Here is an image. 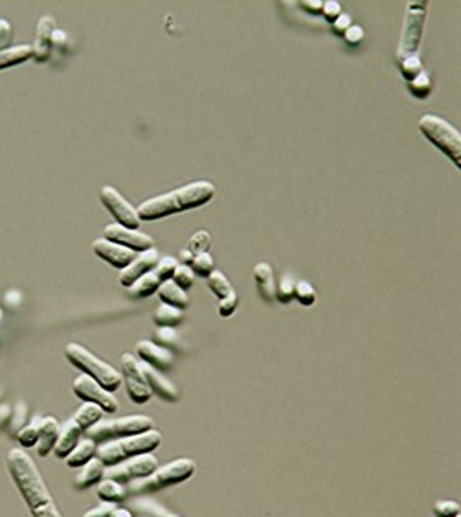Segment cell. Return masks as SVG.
Returning <instances> with one entry per match:
<instances>
[{"label":"cell","mask_w":461,"mask_h":517,"mask_svg":"<svg viewBox=\"0 0 461 517\" xmlns=\"http://www.w3.org/2000/svg\"><path fill=\"white\" fill-rule=\"evenodd\" d=\"M6 464H8L9 475L17 485L18 492L26 501L33 517H63L55 506L54 497H52L39 468L24 449H9Z\"/></svg>","instance_id":"6da1fadb"},{"label":"cell","mask_w":461,"mask_h":517,"mask_svg":"<svg viewBox=\"0 0 461 517\" xmlns=\"http://www.w3.org/2000/svg\"><path fill=\"white\" fill-rule=\"evenodd\" d=\"M214 196L215 186L211 182H192L187 186L178 187V189L169 191V193H164V195L153 196V198L142 202L136 209L138 218L151 222V220H158V218H164L168 215L201 208V206L208 204Z\"/></svg>","instance_id":"7a4b0ae2"},{"label":"cell","mask_w":461,"mask_h":517,"mask_svg":"<svg viewBox=\"0 0 461 517\" xmlns=\"http://www.w3.org/2000/svg\"><path fill=\"white\" fill-rule=\"evenodd\" d=\"M160 444H162V435L158 431L151 429L142 433V435L125 436V439L112 440V442L98 446L96 457L107 468H110L124 463V460H129V458L138 457V455L153 453L155 449L160 448Z\"/></svg>","instance_id":"3957f363"},{"label":"cell","mask_w":461,"mask_h":517,"mask_svg":"<svg viewBox=\"0 0 461 517\" xmlns=\"http://www.w3.org/2000/svg\"><path fill=\"white\" fill-rule=\"evenodd\" d=\"M64 356L72 363L74 367L79 369L83 374L91 376L92 380H96L103 389H107L109 393H115L118 387H122L124 384V376L122 372L116 371L112 365L109 363L101 362L98 356L91 352L88 349H85L83 345L79 343H69L66 349H64Z\"/></svg>","instance_id":"277c9868"},{"label":"cell","mask_w":461,"mask_h":517,"mask_svg":"<svg viewBox=\"0 0 461 517\" xmlns=\"http://www.w3.org/2000/svg\"><path fill=\"white\" fill-rule=\"evenodd\" d=\"M153 429V420L146 415H129L124 418H116V420H101L96 426L85 431L87 439L96 442L98 446L112 442V440L125 439V436L142 435L146 431Z\"/></svg>","instance_id":"5b68a950"},{"label":"cell","mask_w":461,"mask_h":517,"mask_svg":"<svg viewBox=\"0 0 461 517\" xmlns=\"http://www.w3.org/2000/svg\"><path fill=\"white\" fill-rule=\"evenodd\" d=\"M419 131L430 143H434L445 156L453 160L456 167H460L461 134L456 127L436 114H425L419 119Z\"/></svg>","instance_id":"8992f818"},{"label":"cell","mask_w":461,"mask_h":517,"mask_svg":"<svg viewBox=\"0 0 461 517\" xmlns=\"http://www.w3.org/2000/svg\"><path fill=\"white\" fill-rule=\"evenodd\" d=\"M197 464L193 458L182 457L177 458L173 463L165 464L162 468H156L155 472L146 479H140L133 485L134 492H156L162 488H169V486L180 485V482L187 481L189 477L195 473Z\"/></svg>","instance_id":"52a82bcc"},{"label":"cell","mask_w":461,"mask_h":517,"mask_svg":"<svg viewBox=\"0 0 461 517\" xmlns=\"http://www.w3.org/2000/svg\"><path fill=\"white\" fill-rule=\"evenodd\" d=\"M425 0H412L407 6V15H404V24H402L401 41L397 48V63L407 59L410 55H417L421 46L423 32H425V18H426Z\"/></svg>","instance_id":"ba28073f"},{"label":"cell","mask_w":461,"mask_h":517,"mask_svg":"<svg viewBox=\"0 0 461 517\" xmlns=\"http://www.w3.org/2000/svg\"><path fill=\"white\" fill-rule=\"evenodd\" d=\"M156 468H158V458L155 455H138V457L129 458V460H124V463L116 464V466L107 468L105 477L124 485V482H134L140 481V479H146V477H149L155 472Z\"/></svg>","instance_id":"9c48e42d"},{"label":"cell","mask_w":461,"mask_h":517,"mask_svg":"<svg viewBox=\"0 0 461 517\" xmlns=\"http://www.w3.org/2000/svg\"><path fill=\"white\" fill-rule=\"evenodd\" d=\"M72 391L79 400L98 405L103 413H116L118 411V400H116V396L107 389H103L96 380H92L87 374H79L72 381Z\"/></svg>","instance_id":"30bf717a"},{"label":"cell","mask_w":461,"mask_h":517,"mask_svg":"<svg viewBox=\"0 0 461 517\" xmlns=\"http://www.w3.org/2000/svg\"><path fill=\"white\" fill-rule=\"evenodd\" d=\"M100 200L101 204L107 208V211L118 220V224H122V226L125 227H131V230H138V226L142 222V220L138 218V211L133 208V206L129 204L127 200L122 196V193H119L116 187L112 186L101 187Z\"/></svg>","instance_id":"8fae6325"},{"label":"cell","mask_w":461,"mask_h":517,"mask_svg":"<svg viewBox=\"0 0 461 517\" xmlns=\"http://www.w3.org/2000/svg\"><path fill=\"white\" fill-rule=\"evenodd\" d=\"M103 235H105L107 241H112V242H116V244L124 246V248L134 251V254H142V251H147L153 248L151 235L142 233L140 230H131V227H125L118 222L109 224V226L103 230Z\"/></svg>","instance_id":"7c38bea8"},{"label":"cell","mask_w":461,"mask_h":517,"mask_svg":"<svg viewBox=\"0 0 461 517\" xmlns=\"http://www.w3.org/2000/svg\"><path fill=\"white\" fill-rule=\"evenodd\" d=\"M92 250H94V254H96L98 257L103 258L105 263L112 264V266L118 268V270H124V268H127L129 264L133 263L134 257H136L134 251L127 250V248L116 244V242H112V241H107L105 237L96 239L94 244H92Z\"/></svg>","instance_id":"4fadbf2b"},{"label":"cell","mask_w":461,"mask_h":517,"mask_svg":"<svg viewBox=\"0 0 461 517\" xmlns=\"http://www.w3.org/2000/svg\"><path fill=\"white\" fill-rule=\"evenodd\" d=\"M158 258H160V255L155 248H151V250H147V251H142L140 255L136 254V257H134L133 263L119 272V285L125 286V288L133 286L134 283L140 279V277L146 275V273H149L151 270H155L156 263H158Z\"/></svg>","instance_id":"5bb4252c"},{"label":"cell","mask_w":461,"mask_h":517,"mask_svg":"<svg viewBox=\"0 0 461 517\" xmlns=\"http://www.w3.org/2000/svg\"><path fill=\"white\" fill-rule=\"evenodd\" d=\"M57 30L55 26V18L50 17V15H45L41 17V20L37 23L35 28V42L32 44V50H33V57L37 63H45V61L50 59L52 50H54V46H52V37H54V32Z\"/></svg>","instance_id":"9a60e30c"},{"label":"cell","mask_w":461,"mask_h":517,"mask_svg":"<svg viewBox=\"0 0 461 517\" xmlns=\"http://www.w3.org/2000/svg\"><path fill=\"white\" fill-rule=\"evenodd\" d=\"M136 352L146 365H151L156 371H168L173 365V354L149 340L138 341Z\"/></svg>","instance_id":"2e32d148"},{"label":"cell","mask_w":461,"mask_h":517,"mask_svg":"<svg viewBox=\"0 0 461 517\" xmlns=\"http://www.w3.org/2000/svg\"><path fill=\"white\" fill-rule=\"evenodd\" d=\"M144 369V378H146V384L149 386L151 393H155L156 396L164 400V402H177L180 398V393H178L177 386L173 381L168 380V378L162 374L160 371L153 369L151 365H142Z\"/></svg>","instance_id":"e0dca14e"},{"label":"cell","mask_w":461,"mask_h":517,"mask_svg":"<svg viewBox=\"0 0 461 517\" xmlns=\"http://www.w3.org/2000/svg\"><path fill=\"white\" fill-rule=\"evenodd\" d=\"M83 433H85V431H83L78 424L74 422L72 418L66 420V422L61 426L59 436H57V442H55V448L52 453H54L57 458H61V460H64V458L70 455V451L78 446Z\"/></svg>","instance_id":"ac0fdd59"},{"label":"cell","mask_w":461,"mask_h":517,"mask_svg":"<svg viewBox=\"0 0 461 517\" xmlns=\"http://www.w3.org/2000/svg\"><path fill=\"white\" fill-rule=\"evenodd\" d=\"M59 422L54 417L39 418V442H37V455L48 457L54 451L57 436H59Z\"/></svg>","instance_id":"d6986e66"},{"label":"cell","mask_w":461,"mask_h":517,"mask_svg":"<svg viewBox=\"0 0 461 517\" xmlns=\"http://www.w3.org/2000/svg\"><path fill=\"white\" fill-rule=\"evenodd\" d=\"M105 470H107L105 464L101 463L98 457H94L92 460H88L85 466H81V472H79V475L76 477L74 485H76L78 490H87V488L98 485V482L105 477Z\"/></svg>","instance_id":"ffe728a7"},{"label":"cell","mask_w":461,"mask_h":517,"mask_svg":"<svg viewBox=\"0 0 461 517\" xmlns=\"http://www.w3.org/2000/svg\"><path fill=\"white\" fill-rule=\"evenodd\" d=\"M98 453V444L92 442L91 439H81L78 442V446L70 451V455L64 458V463L69 468H81L96 457Z\"/></svg>","instance_id":"44dd1931"},{"label":"cell","mask_w":461,"mask_h":517,"mask_svg":"<svg viewBox=\"0 0 461 517\" xmlns=\"http://www.w3.org/2000/svg\"><path fill=\"white\" fill-rule=\"evenodd\" d=\"M158 297L162 303L169 304V307H175V309L184 310L189 304V297H187V292L182 290L180 286L175 285L173 281H165L160 285L158 288Z\"/></svg>","instance_id":"7402d4cb"},{"label":"cell","mask_w":461,"mask_h":517,"mask_svg":"<svg viewBox=\"0 0 461 517\" xmlns=\"http://www.w3.org/2000/svg\"><path fill=\"white\" fill-rule=\"evenodd\" d=\"M254 277H256L257 288H259V294L263 295L265 301H272L276 297V281H274V273H272V268L267 263H257L254 266Z\"/></svg>","instance_id":"603a6c76"},{"label":"cell","mask_w":461,"mask_h":517,"mask_svg":"<svg viewBox=\"0 0 461 517\" xmlns=\"http://www.w3.org/2000/svg\"><path fill=\"white\" fill-rule=\"evenodd\" d=\"M33 57L32 44L9 46L6 50H0V70L11 69L17 64H23Z\"/></svg>","instance_id":"cb8c5ba5"},{"label":"cell","mask_w":461,"mask_h":517,"mask_svg":"<svg viewBox=\"0 0 461 517\" xmlns=\"http://www.w3.org/2000/svg\"><path fill=\"white\" fill-rule=\"evenodd\" d=\"M160 285H162V283H160V279L156 277V273L151 270L149 273H146V275L140 277V279H138L133 286H129L127 294L131 299H146V297H149V295H153L158 292Z\"/></svg>","instance_id":"d4e9b609"},{"label":"cell","mask_w":461,"mask_h":517,"mask_svg":"<svg viewBox=\"0 0 461 517\" xmlns=\"http://www.w3.org/2000/svg\"><path fill=\"white\" fill-rule=\"evenodd\" d=\"M98 497H100L103 503H110V504H116V503H122L125 499V486L122 482L115 481V479H101L98 482V490H96Z\"/></svg>","instance_id":"484cf974"},{"label":"cell","mask_w":461,"mask_h":517,"mask_svg":"<svg viewBox=\"0 0 461 517\" xmlns=\"http://www.w3.org/2000/svg\"><path fill=\"white\" fill-rule=\"evenodd\" d=\"M72 420L78 424V426L81 427L83 431H88L92 426H96L98 422H101V420H103V411H101L98 405L85 402V404H83L81 408H79L78 411L74 413Z\"/></svg>","instance_id":"4316f807"},{"label":"cell","mask_w":461,"mask_h":517,"mask_svg":"<svg viewBox=\"0 0 461 517\" xmlns=\"http://www.w3.org/2000/svg\"><path fill=\"white\" fill-rule=\"evenodd\" d=\"M184 319V314L180 309H175V307H169L165 303H160L158 309L153 314V321L158 325V327H168L173 328L177 325H180Z\"/></svg>","instance_id":"83f0119b"},{"label":"cell","mask_w":461,"mask_h":517,"mask_svg":"<svg viewBox=\"0 0 461 517\" xmlns=\"http://www.w3.org/2000/svg\"><path fill=\"white\" fill-rule=\"evenodd\" d=\"M206 279H208V288H210V290L214 292L217 297H219V299H223V297H226V295L232 294L233 292L232 283H230V279L224 275L223 272H217V270H214V272L206 277Z\"/></svg>","instance_id":"f1b7e54d"},{"label":"cell","mask_w":461,"mask_h":517,"mask_svg":"<svg viewBox=\"0 0 461 517\" xmlns=\"http://www.w3.org/2000/svg\"><path fill=\"white\" fill-rule=\"evenodd\" d=\"M125 387H127V395L129 398L133 400L134 404H146L149 402L153 396L151 389L147 386L146 381H138V380H127L125 378Z\"/></svg>","instance_id":"f546056e"},{"label":"cell","mask_w":461,"mask_h":517,"mask_svg":"<svg viewBox=\"0 0 461 517\" xmlns=\"http://www.w3.org/2000/svg\"><path fill=\"white\" fill-rule=\"evenodd\" d=\"M408 90L412 92L414 97H419V100H426L428 94L432 92V79H430L428 72H421L416 79L408 81Z\"/></svg>","instance_id":"4dcf8cb0"},{"label":"cell","mask_w":461,"mask_h":517,"mask_svg":"<svg viewBox=\"0 0 461 517\" xmlns=\"http://www.w3.org/2000/svg\"><path fill=\"white\" fill-rule=\"evenodd\" d=\"M122 369H124V376L127 380H138V381H146L144 378V369H142V363L138 362L136 356L133 354L125 352L122 356Z\"/></svg>","instance_id":"1f68e13d"},{"label":"cell","mask_w":461,"mask_h":517,"mask_svg":"<svg viewBox=\"0 0 461 517\" xmlns=\"http://www.w3.org/2000/svg\"><path fill=\"white\" fill-rule=\"evenodd\" d=\"M189 268H192L195 275L208 277L215 270V261L214 257H211L210 251H204V254H199L193 257Z\"/></svg>","instance_id":"d6a6232c"},{"label":"cell","mask_w":461,"mask_h":517,"mask_svg":"<svg viewBox=\"0 0 461 517\" xmlns=\"http://www.w3.org/2000/svg\"><path fill=\"white\" fill-rule=\"evenodd\" d=\"M294 286H296V281L291 273H285L279 283H276V297L279 303H291L294 299Z\"/></svg>","instance_id":"836d02e7"},{"label":"cell","mask_w":461,"mask_h":517,"mask_svg":"<svg viewBox=\"0 0 461 517\" xmlns=\"http://www.w3.org/2000/svg\"><path fill=\"white\" fill-rule=\"evenodd\" d=\"M399 70H401L402 78L407 79V83L412 81V79H416L421 72H425L419 55H410L407 59L399 61Z\"/></svg>","instance_id":"e575fe53"},{"label":"cell","mask_w":461,"mask_h":517,"mask_svg":"<svg viewBox=\"0 0 461 517\" xmlns=\"http://www.w3.org/2000/svg\"><path fill=\"white\" fill-rule=\"evenodd\" d=\"M18 444L23 446L24 449L28 448H35L37 442H39V420L37 422L28 424V426L21 427V431L17 433Z\"/></svg>","instance_id":"d590c367"},{"label":"cell","mask_w":461,"mask_h":517,"mask_svg":"<svg viewBox=\"0 0 461 517\" xmlns=\"http://www.w3.org/2000/svg\"><path fill=\"white\" fill-rule=\"evenodd\" d=\"M156 345L164 347V349H168L171 352V350L180 349V338L175 332V328L160 327L158 332H156Z\"/></svg>","instance_id":"8d00e7d4"},{"label":"cell","mask_w":461,"mask_h":517,"mask_svg":"<svg viewBox=\"0 0 461 517\" xmlns=\"http://www.w3.org/2000/svg\"><path fill=\"white\" fill-rule=\"evenodd\" d=\"M178 266V261L175 257H162L158 258V263H156L155 270L153 272L156 273V277L160 279V283H165V281H171L173 279V273Z\"/></svg>","instance_id":"74e56055"},{"label":"cell","mask_w":461,"mask_h":517,"mask_svg":"<svg viewBox=\"0 0 461 517\" xmlns=\"http://www.w3.org/2000/svg\"><path fill=\"white\" fill-rule=\"evenodd\" d=\"M136 510L142 513V517H180L162 509L158 503H153V501H138Z\"/></svg>","instance_id":"f35d334b"},{"label":"cell","mask_w":461,"mask_h":517,"mask_svg":"<svg viewBox=\"0 0 461 517\" xmlns=\"http://www.w3.org/2000/svg\"><path fill=\"white\" fill-rule=\"evenodd\" d=\"M294 299L300 301L303 307L315 304L316 303L315 288H313L307 281H296V286H294Z\"/></svg>","instance_id":"ab89813d"},{"label":"cell","mask_w":461,"mask_h":517,"mask_svg":"<svg viewBox=\"0 0 461 517\" xmlns=\"http://www.w3.org/2000/svg\"><path fill=\"white\" fill-rule=\"evenodd\" d=\"M210 244H211V235L208 232H204V230H201V232H197L192 235L189 244H187V250L192 251L193 255H199L208 251Z\"/></svg>","instance_id":"60d3db41"},{"label":"cell","mask_w":461,"mask_h":517,"mask_svg":"<svg viewBox=\"0 0 461 517\" xmlns=\"http://www.w3.org/2000/svg\"><path fill=\"white\" fill-rule=\"evenodd\" d=\"M171 281L175 283L177 286H180L182 290H189L193 285V281H195V273H193V270L189 266H184V264H178L177 270H175L173 273V279Z\"/></svg>","instance_id":"b9f144b4"},{"label":"cell","mask_w":461,"mask_h":517,"mask_svg":"<svg viewBox=\"0 0 461 517\" xmlns=\"http://www.w3.org/2000/svg\"><path fill=\"white\" fill-rule=\"evenodd\" d=\"M436 517H457L460 516V504L456 501H436L434 509H432Z\"/></svg>","instance_id":"7bdbcfd3"},{"label":"cell","mask_w":461,"mask_h":517,"mask_svg":"<svg viewBox=\"0 0 461 517\" xmlns=\"http://www.w3.org/2000/svg\"><path fill=\"white\" fill-rule=\"evenodd\" d=\"M238 304H239L238 294H235V290H233L232 294H228L226 297H223V299L219 301V307H217V310H219L221 318H230V316L235 312V309H238Z\"/></svg>","instance_id":"ee69618b"},{"label":"cell","mask_w":461,"mask_h":517,"mask_svg":"<svg viewBox=\"0 0 461 517\" xmlns=\"http://www.w3.org/2000/svg\"><path fill=\"white\" fill-rule=\"evenodd\" d=\"M13 41V28L6 18H0V50H6Z\"/></svg>","instance_id":"f6af8a7d"},{"label":"cell","mask_w":461,"mask_h":517,"mask_svg":"<svg viewBox=\"0 0 461 517\" xmlns=\"http://www.w3.org/2000/svg\"><path fill=\"white\" fill-rule=\"evenodd\" d=\"M322 13H324V17L327 18L329 23L333 24L334 20L342 15V6H340V2H337V0H327V2H324Z\"/></svg>","instance_id":"bcb514c9"},{"label":"cell","mask_w":461,"mask_h":517,"mask_svg":"<svg viewBox=\"0 0 461 517\" xmlns=\"http://www.w3.org/2000/svg\"><path fill=\"white\" fill-rule=\"evenodd\" d=\"M351 26H353L351 17H349V15H347V13H342L333 23V32L337 33V35H344V33H346L347 30H349V28H351Z\"/></svg>","instance_id":"7dc6e473"},{"label":"cell","mask_w":461,"mask_h":517,"mask_svg":"<svg viewBox=\"0 0 461 517\" xmlns=\"http://www.w3.org/2000/svg\"><path fill=\"white\" fill-rule=\"evenodd\" d=\"M342 37L346 39V42H349V44H358V42L364 39V30H362L361 26L353 24V26L349 28V30H347Z\"/></svg>","instance_id":"c3c4849f"},{"label":"cell","mask_w":461,"mask_h":517,"mask_svg":"<svg viewBox=\"0 0 461 517\" xmlns=\"http://www.w3.org/2000/svg\"><path fill=\"white\" fill-rule=\"evenodd\" d=\"M112 510H115V504L105 503V504H100V506H96V509H91L83 517H109Z\"/></svg>","instance_id":"681fc988"},{"label":"cell","mask_w":461,"mask_h":517,"mask_svg":"<svg viewBox=\"0 0 461 517\" xmlns=\"http://www.w3.org/2000/svg\"><path fill=\"white\" fill-rule=\"evenodd\" d=\"M302 9L309 11V13H322V8H324V2L322 0H303Z\"/></svg>","instance_id":"f907efd6"},{"label":"cell","mask_w":461,"mask_h":517,"mask_svg":"<svg viewBox=\"0 0 461 517\" xmlns=\"http://www.w3.org/2000/svg\"><path fill=\"white\" fill-rule=\"evenodd\" d=\"M64 42H66V33L61 32V30H55L54 37H52V46H57V48H63Z\"/></svg>","instance_id":"816d5d0a"},{"label":"cell","mask_w":461,"mask_h":517,"mask_svg":"<svg viewBox=\"0 0 461 517\" xmlns=\"http://www.w3.org/2000/svg\"><path fill=\"white\" fill-rule=\"evenodd\" d=\"M178 255H180V264H184V266H189V264H192V261H193V257H195V255H193L192 251L187 250V248H186V250L180 251Z\"/></svg>","instance_id":"f5cc1de1"},{"label":"cell","mask_w":461,"mask_h":517,"mask_svg":"<svg viewBox=\"0 0 461 517\" xmlns=\"http://www.w3.org/2000/svg\"><path fill=\"white\" fill-rule=\"evenodd\" d=\"M9 417H11V415H9V408H8V405H6V404H0V427L4 426L6 422H8Z\"/></svg>","instance_id":"db71d44e"},{"label":"cell","mask_w":461,"mask_h":517,"mask_svg":"<svg viewBox=\"0 0 461 517\" xmlns=\"http://www.w3.org/2000/svg\"><path fill=\"white\" fill-rule=\"evenodd\" d=\"M109 517H134V516H133V512H131V510H127V509H116V506H115V510L110 512Z\"/></svg>","instance_id":"11a10c76"},{"label":"cell","mask_w":461,"mask_h":517,"mask_svg":"<svg viewBox=\"0 0 461 517\" xmlns=\"http://www.w3.org/2000/svg\"><path fill=\"white\" fill-rule=\"evenodd\" d=\"M2 319H4V312H2V309H0V323H2Z\"/></svg>","instance_id":"9f6ffc18"},{"label":"cell","mask_w":461,"mask_h":517,"mask_svg":"<svg viewBox=\"0 0 461 517\" xmlns=\"http://www.w3.org/2000/svg\"><path fill=\"white\" fill-rule=\"evenodd\" d=\"M457 517H460V516H457Z\"/></svg>","instance_id":"6f0895ef"}]
</instances>
